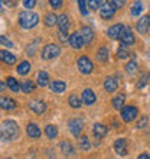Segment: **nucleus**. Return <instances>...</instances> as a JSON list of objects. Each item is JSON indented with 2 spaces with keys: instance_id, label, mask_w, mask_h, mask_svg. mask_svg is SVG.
Returning <instances> with one entry per match:
<instances>
[{
  "instance_id": "1",
  "label": "nucleus",
  "mask_w": 150,
  "mask_h": 159,
  "mask_svg": "<svg viewBox=\"0 0 150 159\" xmlns=\"http://www.w3.org/2000/svg\"><path fill=\"white\" fill-rule=\"evenodd\" d=\"M19 136V126L15 120H6L0 126V139L3 140H15Z\"/></svg>"
},
{
  "instance_id": "2",
  "label": "nucleus",
  "mask_w": 150,
  "mask_h": 159,
  "mask_svg": "<svg viewBox=\"0 0 150 159\" xmlns=\"http://www.w3.org/2000/svg\"><path fill=\"white\" fill-rule=\"evenodd\" d=\"M39 23V16L33 12H22L19 15V25L23 29H32Z\"/></svg>"
},
{
  "instance_id": "3",
  "label": "nucleus",
  "mask_w": 150,
  "mask_h": 159,
  "mask_svg": "<svg viewBox=\"0 0 150 159\" xmlns=\"http://www.w3.org/2000/svg\"><path fill=\"white\" fill-rule=\"evenodd\" d=\"M116 10H117V7H116V4L113 3V0H105L100 7V16L103 19H105V20H110L116 15Z\"/></svg>"
},
{
  "instance_id": "4",
  "label": "nucleus",
  "mask_w": 150,
  "mask_h": 159,
  "mask_svg": "<svg viewBox=\"0 0 150 159\" xmlns=\"http://www.w3.org/2000/svg\"><path fill=\"white\" fill-rule=\"evenodd\" d=\"M77 65H78L79 72L85 74V75L91 74L92 70H94V64H92V61L88 58L87 55H81L78 58V61H77Z\"/></svg>"
},
{
  "instance_id": "5",
  "label": "nucleus",
  "mask_w": 150,
  "mask_h": 159,
  "mask_svg": "<svg viewBox=\"0 0 150 159\" xmlns=\"http://www.w3.org/2000/svg\"><path fill=\"white\" fill-rule=\"evenodd\" d=\"M120 111H121V119H123L126 123H130V121L136 120L139 116V110H137V107H134V106H124Z\"/></svg>"
},
{
  "instance_id": "6",
  "label": "nucleus",
  "mask_w": 150,
  "mask_h": 159,
  "mask_svg": "<svg viewBox=\"0 0 150 159\" xmlns=\"http://www.w3.org/2000/svg\"><path fill=\"white\" fill-rule=\"evenodd\" d=\"M61 54V46H58L56 43H49L42 49V58L43 59H54Z\"/></svg>"
},
{
  "instance_id": "7",
  "label": "nucleus",
  "mask_w": 150,
  "mask_h": 159,
  "mask_svg": "<svg viewBox=\"0 0 150 159\" xmlns=\"http://www.w3.org/2000/svg\"><path fill=\"white\" fill-rule=\"evenodd\" d=\"M126 30V26L123 23H116V25H113L108 30H107V35H108V38L111 39H120V36L123 35V32Z\"/></svg>"
},
{
  "instance_id": "8",
  "label": "nucleus",
  "mask_w": 150,
  "mask_h": 159,
  "mask_svg": "<svg viewBox=\"0 0 150 159\" xmlns=\"http://www.w3.org/2000/svg\"><path fill=\"white\" fill-rule=\"evenodd\" d=\"M68 127H69V132H71L72 136L78 138V136H81V130H82L84 125L79 119H72V120H69V123H68Z\"/></svg>"
},
{
  "instance_id": "9",
  "label": "nucleus",
  "mask_w": 150,
  "mask_h": 159,
  "mask_svg": "<svg viewBox=\"0 0 150 159\" xmlns=\"http://www.w3.org/2000/svg\"><path fill=\"white\" fill-rule=\"evenodd\" d=\"M136 29H137L139 34H142V35L147 34V30L150 29V15H144L143 17H140V20L136 25Z\"/></svg>"
},
{
  "instance_id": "10",
  "label": "nucleus",
  "mask_w": 150,
  "mask_h": 159,
  "mask_svg": "<svg viewBox=\"0 0 150 159\" xmlns=\"http://www.w3.org/2000/svg\"><path fill=\"white\" fill-rule=\"evenodd\" d=\"M69 45L74 48V49H81L84 45H85V42L82 39V35L79 34V32H74V34L69 36Z\"/></svg>"
},
{
  "instance_id": "11",
  "label": "nucleus",
  "mask_w": 150,
  "mask_h": 159,
  "mask_svg": "<svg viewBox=\"0 0 150 159\" xmlns=\"http://www.w3.org/2000/svg\"><path fill=\"white\" fill-rule=\"evenodd\" d=\"M17 107L16 100H13L12 97L0 96V109L3 110H15Z\"/></svg>"
},
{
  "instance_id": "12",
  "label": "nucleus",
  "mask_w": 150,
  "mask_h": 159,
  "mask_svg": "<svg viewBox=\"0 0 150 159\" xmlns=\"http://www.w3.org/2000/svg\"><path fill=\"white\" fill-rule=\"evenodd\" d=\"M114 151L121 156H126L129 152H127V140L124 138L121 139H117L116 142H114Z\"/></svg>"
},
{
  "instance_id": "13",
  "label": "nucleus",
  "mask_w": 150,
  "mask_h": 159,
  "mask_svg": "<svg viewBox=\"0 0 150 159\" xmlns=\"http://www.w3.org/2000/svg\"><path fill=\"white\" fill-rule=\"evenodd\" d=\"M97 100V97H95V93L92 91L91 88H85L82 91V103L84 104H87V106H91L94 104Z\"/></svg>"
},
{
  "instance_id": "14",
  "label": "nucleus",
  "mask_w": 150,
  "mask_h": 159,
  "mask_svg": "<svg viewBox=\"0 0 150 159\" xmlns=\"http://www.w3.org/2000/svg\"><path fill=\"white\" fill-rule=\"evenodd\" d=\"M120 41H121V43H124V45H133L134 42H136V38H134V35H133V30L130 29V28H126V30L120 36Z\"/></svg>"
},
{
  "instance_id": "15",
  "label": "nucleus",
  "mask_w": 150,
  "mask_h": 159,
  "mask_svg": "<svg viewBox=\"0 0 150 159\" xmlns=\"http://www.w3.org/2000/svg\"><path fill=\"white\" fill-rule=\"evenodd\" d=\"M92 133H94V136H95L97 139H103V138L107 136L108 129H107V126L101 125V123H95L94 127H92Z\"/></svg>"
},
{
  "instance_id": "16",
  "label": "nucleus",
  "mask_w": 150,
  "mask_h": 159,
  "mask_svg": "<svg viewBox=\"0 0 150 159\" xmlns=\"http://www.w3.org/2000/svg\"><path fill=\"white\" fill-rule=\"evenodd\" d=\"M28 107H29L32 111H35L36 114H42L43 111L46 110V104L43 103V101L41 100H33V101H30L29 104H28Z\"/></svg>"
},
{
  "instance_id": "17",
  "label": "nucleus",
  "mask_w": 150,
  "mask_h": 159,
  "mask_svg": "<svg viewBox=\"0 0 150 159\" xmlns=\"http://www.w3.org/2000/svg\"><path fill=\"white\" fill-rule=\"evenodd\" d=\"M118 88V81L114 77H107L104 81V90L107 93H114Z\"/></svg>"
},
{
  "instance_id": "18",
  "label": "nucleus",
  "mask_w": 150,
  "mask_h": 159,
  "mask_svg": "<svg viewBox=\"0 0 150 159\" xmlns=\"http://www.w3.org/2000/svg\"><path fill=\"white\" fill-rule=\"evenodd\" d=\"M0 61L7 64V65H13V64L16 62V57L6 49H0Z\"/></svg>"
},
{
  "instance_id": "19",
  "label": "nucleus",
  "mask_w": 150,
  "mask_h": 159,
  "mask_svg": "<svg viewBox=\"0 0 150 159\" xmlns=\"http://www.w3.org/2000/svg\"><path fill=\"white\" fill-rule=\"evenodd\" d=\"M26 133H28V136L32 139H38V138H41V127L38 125H35V123H29L28 125V127H26Z\"/></svg>"
},
{
  "instance_id": "20",
  "label": "nucleus",
  "mask_w": 150,
  "mask_h": 159,
  "mask_svg": "<svg viewBox=\"0 0 150 159\" xmlns=\"http://www.w3.org/2000/svg\"><path fill=\"white\" fill-rule=\"evenodd\" d=\"M79 34L82 35V39L85 43H91V41L94 39V30L90 28V26H82L81 28V30H79Z\"/></svg>"
},
{
  "instance_id": "21",
  "label": "nucleus",
  "mask_w": 150,
  "mask_h": 159,
  "mask_svg": "<svg viewBox=\"0 0 150 159\" xmlns=\"http://www.w3.org/2000/svg\"><path fill=\"white\" fill-rule=\"evenodd\" d=\"M58 28L61 32H68V28H69V19H68V16L65 15V13H62V15H59L58 16Z\"/></svg>"
},
{
  "instance_id": "22",
  "label": "nucleus",
  "mask_w": 150,
  "mask_h": 159,
  "mask_svg": "<svg viewBox=\"0 0 150 159\" xmlns=\"http://www.w3.org/2000/svg\"><path fill=\"white\" fill-rule=\"evenodd\" d=\"M124 101H126V94L120 93V94H117V96L113 98L111 104H113V107H114L116 110H121L123 107H124Z\"/></svg>"
},
{
  "instance_id": "23",
  "label": "nucleus",
  "mask_w": 150,
  "mask_h": 159,
  "mask_svg": "<svg viewBox=\"0 0 150 159\" xmlns=\"http://www.w3.org/2000/svg\"><path fill=\"white\" fill-rule=\"evenodd\" d=\"M49 88H51V91H54V93H64L65 88H67V85H65L64 81L55 80V81H51L49 83Z\"/></svg>"
},
{
  "instance_id": "24",
  "label": "nucleus",
  "mask_w": 150,
  "mask_h": 159,
  "mask_svg": "<svg viewBox=\"0 0 150 159\" xmlns=\"http://www.w3.org/2000/svg\"><path fill=\"white\" fill-rule=\"evenodd\" d=\"M61 149H62L64 156H74L75 155L74 146H72V143L68 142V140H64V142L61 143Z\"/></svg>"
},
{
  "instance_id": "25",
  "label": "nucleus",
  "mask_w": 150,
  "mask_h": 159,
  "mask_svg": "<svg viewBox=\"0 0 150 159\" xmlns=\"http://www.w3.org/2000/svg\"><path fill=\"white\" fill-rule=\"evenodd\" d=\"M20 90L25 94H29V93H32L35 90V83L32 80H23L20 84Z\"/></svg>"
},
{
  "instance_id": "26",
  "label": "nucleus",
  "mask_w": 150,
  "mask_h": 159,
  "mask_svg": "<svg viewBox=\"0 0 150 159\" xmlns=\"http://www.w3.org/2000/svg\"><path fill=\"white\" fill-rule=\"evenodd\" d=\"M78 148L81 151H88L91 148V143H90V139H88L87 134L78 136Z\"/></svg>"
},
{
  "instance_id": "27",
  "label": "nucleus",
  "mask_w": 150,
  "mask_h": 159,
  "mask_svg": "<svg viewBox=\"0 0 150 159\" xmlns=\"http://www.w3.org/2000/svg\"><path fill=\"white\" fill-rule=\"evenodd\" d=\"M108 49L105 48V46H101V48H98V51H97V59L100 61V62H107L108 61Z\"/></svg>"
},
{
  "instance_id": "28",
  "label": "nucleus",
  "mask_w": 150,
  "mask_h": 159,
  "mask_svg": "<svg viewBox=\"0 0 150 159\" xmlns=\"http://www.w3.org/2000/svg\"><path fill=\"white\" fill-rule=\"evenodd\" d=\"M68 104L71 106L72 109H79V107L82 106V98H79V97L75 96V94H71L69 98H68Z\"/></svg>"
},
{
  "instance_id": "29",
  "label": "nucleus",
  "mask_w": 150,
  "mask_h": 159,
  "mask_svg": "<svg viewBox=\"0 0 150 159\" xmlns=\"http://www.w3.org/2000/svg\"><path fill=\"white\" fill-rule=\"evenodd\" d=\"M6 84H7V87L10 88L13 93H17L20 90V84L17 83V80L13 78V77H7V78H6Z\"/></svg>"
},
{
  "instance_id": "30",
  "label": "nucleus",
  "mask_w": 150,
  "mask_h": 159,
  "mask_svg": "<svg viewBox=\"0 0 150 159\" xmlns=\"http://www.w3.org/2000/svg\"><path fill=\"white\" fill-rule=\"evenodd\" d=\"M142 12H143L142 2H140V0H136V2L131 4V7H130V13H131V16H139Z\"/></svg>"
},
{
  "instance_id": "31",
  "label": "nucleus",
  "mask_w": 150,
  "mask_h": 159,
  "mask_svg": "<svg viewBox=\"0 0 150 159\" xmlns=\"http://www.w3.org/2000/svg\"><path fill=\"white\" fill-rule=\"evenodd\" d=\"M43 23H45L46 26H55L56 25V23H58V16H56V15H55V13H48V15H46L45 16V19H43Z\"/></svg>"
},
{
  "instance_id": "32",
  "label": "nucleus",
  "mask_w": 150,
  "mask_h": 159,
  "mask_svg": "<svg viewBox=\"0 0 150 159\" xmlns=\"http://www.w3.org/2000/svg\"><path fill=\"white\" fill-rule=\"evenodd\" d=\"M17 74H20V75H26V74H29L30 71V64L28 61H22L19 65H17Z\"/></svg>"
},
{
  "instance_id": "33",
  "label": "nucleus",
  "mask_w": 150,
  "mask_h": 159,
  "mask_svg": "<svg viewBox=\"0 0 150 159\" xmlns=\"http://www.w3.org/2000/svg\"><path fill=\"white\" fill-rule=\"evenodd\" d=\"M38 84H39L41 87L49 85V75H48V72L41 71L39 74H38Z\"/></svg>"
},
{
  "instance_id": "34",
  "label": "nucleus",
  "mask_w": 150,
  "mask_h": 159,
  "mask_svg": "<svg viewBox=\"0 0 150 159\" xmlns=\"http://www.w3.org/2000/svg\"><path fill=\"white\" fill-rule=\"evenodd\" d=\"M45 134L48 139H55L58 136V129H56V126L54 125H48L45 127Z\"/></svg>"
},
{
  "instance_id": "35",
  "label": "nucleus",
  "mask_w": 150,
  "mask_h": 159,
  "mask_svg": "<svg viewBox=\"0 0 150 159\" xmlns=\"http://www.w3.org/2000/svg\"><path fill=\"white\" fill-rule=\"evenodd\" d=\"M130 57V52L129 49H127V45H124V43H121L120 48L117 49V58L118 59H126Z\"/></svg>"
},
{
  "instance_id": "36",
  "label": "nucleus",
  "mask_w": 150,
  "mask_h": 159,
  "mask_svg": "<svg viewBox=\"0 0 150 159\" xmlns=\"http://www.w3.org/2000/svg\"><path fill=\"white\" fill-rule=\"evenodd\" d=\"M137 70H139V65H137V62H136V59L134 58L126 65V71H127L129 75H134V74L137 72Z\"/></svg>"
},
{
  "instance_id": "37",
  "label": "nucleus",
  "mask_w": 150,
  "mask_h": 159,
  "mask_svg": "<svg viewBox=\"0 0 150 159\" xmlns=\"http://www.w3.org/2000/svg\"><path fill=\"white\" fill-rule=\"evenodd\" d=\"M103 3H104L103 0H87L88 7L91 9V10H97V9H100Z\"/></svg>"
},
{
  "instance_id": "38",
  "label": "nucleus",
  "mask_w": 150,
  "mask_h": 159,
  "mask_svg": "<svg viewBox=\"0 0 150 159\" xmlns=\"http://www.w3.org/2000/svg\"><path fill=\"white\" fill-rule=\"evenodd\" d=\"M78 7H79V12L81 15H88V10H87V0H78Z\"/></svg>"
},
{
  "instance_id": "39",
  "label": "nucleus",
  "mask_w": 150,
  "mask_h": 159,
  "mask_svg": "<svg viewBox=\"0 0 150 159\" xmlns=\"http://www.w3.org/2000/svg\"><path fill=\"white\" fill-rule=\"evenodd\" d=\"M0 43L4 45L6 48H13V42L9 41V39L6 38V36H3V35H0Z\"/></svg>"
},
{
  "instance_id": "40",
  "label": "nucleus",
  "mask_w": 150,
  "mask_h": 159,
  "mask_svg": "<svg viewBox=\"0 0 150 159\" xmlns=\"http://www.w3.org/2000/svg\"><path fill=\"white\" fill-rule=\"evenodd\" d=\"M147 81H149V80H147V77H140V80H139V83H137V88L139 90H142V88H144L147 85Z\"/></svg>"
},
{
  "instance_id": "41",
  "label": "nucleus",
  "mask_w": 150,
  "mask_h": 159,
  "mask_svg": "<svg viewBox=\"0 0 150 159\" xmlns=\"http://www.w3.org/2000/svg\"><path fill=\"white\" fill-rule=\"evenodd\" d=\"M23 6L26 9H33L36 6V0H23Z\"/></svg>"
},
{
  "instance_id": "42",
  "label": "nucleus",
  "mask_w": 150,
  "mask_h": 159,
  "mask_svg": "<svg viewBox=\"0 0 150 159\" xmlns=\"http://www.w3.org/2000/svg\"><path fill=\"white\" fill-rule=\"evenodd\" d=\"M58 36H59V41L64 42V43H65V42H69V36H68L67 32H61V30H59Z\"/></svg>"
},
{
  "instance_id": "43",
  "label": "nucleus",
  "mask_w": 150,
  "mask_h": 159,
  "mask_svg": "<svg viewBox=\"0 0 150 159\" xmlns=\"http://www.w3.org/2000/svg\"><path fill=\"white\" fill-rule=\"evenodd\" d=\"M49 4L52 6V9H59L62 6V0H49Z\"/></svg>"
},
{
  "instance_id": "44",
  "label": "nucleus",
  "mask_w": 150,
  "mask_h": 159,
  "mask_svg": "<svg viewBox=\"0 0 150 159\" xmlns=\"http://www.w3.org/2000/svg\"><path fill=\"white\" fill-rule=\"evenodd\" d=\"M146 125H147V117H146V116H143V117L137 121V125H136V127H137V129H142L143 126H146Z\"/></svg>"
},
{
  "instance_id": "45",
  "label": "nucleus",
  "mask_w": 150,
  "mask_h": 159,
  "mask_svg": "<svg viewBox=\"0 0 150 159\" xmlns=\"http://www.w3.org/2000/svg\"><path fill=\"white\" fill-rule=\"evenodd\" d=\"M127 0H113V3L116 4V7L117 9H121V7H124V4Z\"/></svg>"
},
{
  "instance_id": "46",
  "label": "nucleus",
  "mask_w": 150,
  "mask_h": 159,
  "mask_svg": "<svg viewBox=\"0 0 150 159\" xmlns=\"http://www.w3.org/2000/svg\"><path fill=\"white\" fill-rule=\"evenodd\" d=\"M4 3H6V6H9V7H15L17 4V0H3Z\"/></svg>"
},
{
  "instance_id": "47",
  "label": "nucleus",
  "mask_w": 150,
  "mask_h": 159,
  "mask_svg": "<svg viewBox=\"0 0 150 159\" xmlns=\"http://www.w3.org/2000/svg\"><path fill=\"white\" fill-rule=\"evenodd\" d=\"M36 43H38V42H33V43L28 48V54H29V55H33L35 54V51H36V46H35V45H36Z\"/></svg>"
},
{
  "instance_id": "48",
  "label": "nucleus",
  "mask_w": 150,
  "mask_h": 159,
  "mask_svg": "<svg viewBox=\"0 0 150 159\" xmlns=\"http://www.w3.org/2000/svg\"><path fill=\"white\" fill-rule=\"evenodd\" d=\"M6 87H7V84L4 83V81H2V80H0V93H3L4 90H6Z\"/></svg>"
},
{
  "instance_id": "49",
  "label": "nucleus",
  "mask_w": 150,
  "mask_h": 159,
  "mask_svg": "<svg viewBox=\"0 0 150 159\" xmlns=\"http://www.w3.org/2000/svg\"><path fill=\"white\" fill-rule=\"evenodd\" d=\"M137 159H150V155L144 152V153H140V155L137 156Z\"/></svg>"
},
{
  "instance_id": "50",
  "label": "nucleus",
  "mask_w": 150,
  "mask_h": 159,
  "mask_svg": "<svg viewBox=\"0 0 150 159\" xmlns=\"http://www.w3.org/2000/svg\"><path fill=\"white\" fill-rule=\"evenodd\" d=\"M3 12V0H0V13Z\"/></svg>"
},
{
  "instance_id": "51",
  "label": "nucleus",
  "mask_w": 150,
  "mask_h": 159,
  "mask_svg": "<svg viewBox=\"0 0 150 159\" xmlns=\"http://www.w3.org/2000/svg\"><path fill=\"white\" fill-rule=\"evenodd\" d=\"M147 80H149V83H150V72L147 74Z\"/></svg>"
},
{
  "instance_id": "52",
  "label": "nucleus",
  "mask_w": 150,
  "mask_h": 159,
  "mask_svg": "<svg viewBox=\"0 0 150 159\" xmlns=\"http://www.w3.org/2000/svg\"><path fill=\"white\" fill-rule=\"evenodd\" d=\"M147 57H149V58H150V49H149V54H147Z\"/></svg>"
},
{
  "instance_id": "53",
  "label": "nucleus",
  "mask_w": 150,
  "mask_h": 159,
  "mask_svg": "<svg viewBox=\"0 0 150 159\" xmlns=\"http://www.w3.org/2000/svg\"><path fill=\"white\" fill-rule=\"evenodd\" d=\"M7 159H12V158H7Z\"/></svg>"
}]
</instances>
